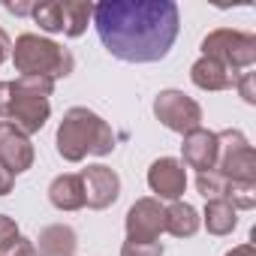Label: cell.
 <instances>
[{
    "label": "cell",
    "instance_id": "1",
    "mask_svg": "<svg viewBox=\"0 0 256 256\" xmlns=\"http://www.w3.org/2000/svg\"><path fill=\"white\" fill-rule=\"evenodd\" d=\"M94 28L112 58L154 64L172 52L181 12L172 0H102L94 6Z\"/></svg>",
    "mask_w": 256,
    "mask_h": 256
},
{
    "label": "cell",
    "instance_id": "2",
    "mask_svg": "<svg viewBox=\"0 0 256 256\" xmlns=\"http://www.w3.org/2000/svg\"><path fill=\"white\" fill-rule=\"evenodd\" d=\"M52 90H54L52 78L0 82V118L18 126L24 136L40 133L52 114V106H48Z\"/></svg>",
    "mask_w": 256,
    "mask_h": 256
},
{
    "label": "cell",
    "instance_id": "3",
    "mask_svg": "<svg viewBox=\"0 0 256 256\" xmlns=\"http://www.w3.org/2000/svg\"><path fill=\"white\" fill-rule=\"evenodd\" d=\"M114 151L112 126L90 108H70L58 126V154L66 163H82L88 154L106 157Z\"/></svg>",
    "mask_w": 256,
    "mask_h": 256
},
{
    "label": "cell",
    "instance_id": "4",
    "mask_svg": "<svg viewBox=\"0 0 256 256\" xmlns=\"http://www.w3.org/2000/svg\"><path fill=\"white\" fill-rule=\"evenodd\" d=\"M12 64L22 72V78H66L76 66V58L70 48L58 46L54 40H46L40 34H22L12 46Z\"/></svg>",
    "mask_w": 256,
    "mask_h": 256
},
{
    "label": "cell",
    "instance_id": "5",
    "mask_svg": "<svg viewBox=\"0 0 256 256\" xmlns=\"http://www.w3.org/2000/svg\"><path fill=\"white\" fill-rule=\"evenodd\" d=\"M202 58H211L223 64L232 76H241L256 64V36L244 30H229V28L211 30L202 40Z\"/></svg>",
    "mask_w": 256,
    "mask_h": 256
},
{
    "label": "cell",
    "instance_id": "6",
    "mask_svg": "<svg viewBox=\"0 0 256 256\" xmlns=\"http://www.w3.org/2000/svg\"><path fill=\"white\" fill-rule=\"evenodd\" d=\"M217 142H220V154H217L214 169L226 181L253 184L256 181V157H253V148L244 139V133L241 130H223V133H217Z\"/></svg>",
    "mask_w": 256,
    "mask_h": 256
},
{
    "label": "cell",
    "instance_id": "7",
    "mask_svg": "<svg viewBox=\"0 0 256 256\" xmlns=\"http://www.w3.org/2000/svg\"><path fill=\"white\" fill-rule=\"evenodd\" d=\"M154 114L160 118V124L172 133H193L202 124V108L196 100H190L184 90H160L154 100Z\"/></svg>",
    "mask_w": 256,
    "mask_h": 256
},
{
    "label": "cell",
    "instance_id": "8",
    "mask_svg": "<svg viewBox=\"0 0 256 256\" xmlns=\"http://www.w3.org/2000/svg\"><path fill=\"white\" fill-rule=\"evenodd\" d=\"M166 232V208L160 199H139L126 211V238L130 241H157Z\"/></svg>",
    "mask_w": 256,
    "mask_h": 256
},
{
    "label": "cell",
    "instance_id": "9",
    "mask_svg": "<svg viewBox=\"0 0 256 256\" xmlns=\"http://www.w3.org/2000/svg\"><path fill=\"white\" fill-rule=\"evenodd\" d=\"M82 187H84V205L96 208V211L114 205L118 196H120V178H118V172L108 169V166H102V163L82 169Z\"/></svg>",
    "mask_w": 256,
    "mask_h": 256
},
{
    "label": "cell",
    "instance_id": "10",
    "mask_svg": "<svg viewBox=\"0 0 256 256\" xmlns=\"http://www.w3.org/2000/svg\"><path fill=\"white\" fill-rule=\"evenodd\" d=\"M0 166L12 175H22L34 166V145L30 139L12 126L10 120H0Z\"/></svg>",
    "mask_w": 256,
    "mask_h": 256
},
{
    "label": "cell",
    "instance_id": "11",
    "mask_svg": "<svg viewBox=\"0 0 256 256\" xmlns=\"http://www.w3.org/2000/svg\"><path fill=\"white\" fill-rule=\"evenodd\" d=\"M148 187L157 193V199H172L178 202L181 193L187 190V169L175 157H160L148 169Z\"/></svg>",
    "mask_w": 256,
    "mask_h": 256
},
{
    "label": "cell",
    "instance_id": "12",
    "mask_svg": "<svg viewBox=\"0 0 256 256\" xmlns=\"http://www.w3.org/2000/svg\"><path fill=\"white\" fill-rule=\"evenodd\" d=\"M181 154H184V166L196 169V172H211L217 166V154H220V142H217V133L211 130H193L184 136V145H181Z\"/></svg>",
    "mask_w": 256,
    "mask_h": 256
},
{
    "label": "cell",
    "instance_id": "13",
    "mask_svg": "<svg viewBox=\"0 0 256 256\" xmlns=\"http://www.w3.org/2000/svg\"><path fill=\"white\" fill-rule=\"evenodd\" d=\"M48 202L58 211H78V208H84L82 175H58L48 184Z\"/></svg>",
    "mask_w": 256,
    "mask_h": 256
},
{
    "label": "cell",
    "instance_id": "14",
    "mask_svg": "<svg viewBox=\"0 0 256 256\" xmlns=\"http://www.w3.org/2000/svg\"><path fill=\"white\" fill-rule=\"evenodd\" d=\"M190 78L202 90H226V88H235V78L238 76H232L223 64H217L211 58H199L193 64V70H190Z\"/></svg>",
    "mask_w": 256,
    "mask_h": 256
},
{
    "label": "cell",
    "instance_id": "15",
    "mask_svg": "<svg viewBox=\"0 0 256 256\" xmlns=\"http://www.w3.org/2000/svg\"><path fill=\"white\" fill-rule=\"evenodd\" d=\"M40 253L42 256H72L76 253V247H78V238H76V232L70 229V226H64V223H54V226H46L42 232H40Z\"/></svg>",
    "mask_w": 256,
    "mask_h": 256
},
{
    "label": "cell",
    "instance_id": "16",
    "mask_svg": "<svg viewBox=\"0 0 256 256\" xmlns=\"http://www.w3.org/2000/svg\"><path fill=\"white\" fill-rule=\"evenodd\" d=\"M196 229H199V214L193 205L172 202L166 208V232H172L175 238H190V235H196Z\"/></svg>",
    "mask_w": 256,
    "mask_h": 256
},
{
    "label": "cell",
    "instance_id": "17",
    "mask_svg": "<svg viewBox=\"0 0 256 256\" xmlns=\"http://www.w3.org/2000/svg\"><path fill=\"white\" fill-rule=\"evenodd\" d=\"M205 226H208L211 235H229L238 226L235 208L226 199H208V205H205Z\"/></svg>",
    "mask_w": 256,
    "mask_h": 256
},
{
    "label": "cell",
    "instance_id": "18",
    "mask_svg": "<svg viewBox=\"0 0 256 256\" xmlns=\"http://www.w3.org/2000/svg\"><path fill=\"white\" fill-rule=\"evenodd\" d=\"M94 18V4H82V0H66L64 4V34L66 36H82L88 30V22Z\"/></svg>",
    "mask_w": 256,
    "mask_h": 256
},
{
    "label": "cell",
    "instance_id": "19",
    "mask_svg": "<svg viewBox=\"0 0 256 256\" xmlns=\"http://www.w3.org/2000/svg\"><path fill=\"white\" fill-rule=\"evenodd\" d=\"M30 16L34 22L48 30V34H64V4H58V0H48V4H36L30 6Z\"/></svg>",
    "mask_w": 256,
    "mask_h": 256
},
{
    "label": "cell",
    "instance_id": "20",
    "mask_svg": "<svg viewBox=\"0 0 256 256\" xmlns=\"http://www.w3.org/2000/svg\"><path fill=\"white\" fill-rule=\"evenodd\" d=\"M223 199L238 211H250L256 205V184H247V181H226V190H223Z\"/></svg>",
    "mask_w": 256,
    "mask_h": 256
},
{
    "label": "cell",
    "instance_id": "21",
    "mask_svg": "<svg viewBox=\"0 0 256 256\" xmlns=\"http://www.w3.org/2000/svg\"><path fill=\"white\" fill-rule=\"evenodd\" d=\"M196 187H199V193H202L205 199H223L226 178H223L217 169H211V172H199V175H196Z\"/></svg>",
    "mask_w": 256,
    "mask_h": 256
},
{
    "label": "cell",
    "instance_id": "22",
    "mask_svg": "<svg viewBox=\"0 0 256 256\" xmlns=\"http://www.w3.org/2000/svg\"><path fill=\"white\" fill-rule=\"evenodd\" d=\"M18 241H22L18 223L12 217H6V214H0V253H10Z\"/></svg>",
    "mask_w": 256,
    "mask_h": 256
},
{
    "label": "cell",
    "instance_id": "23",
    "mask_svg": "<svg viewBox=\"0 0 256 256\" xmlns=\"http://www.w3.org/2000/svg\"><path fill=\"white\" fill-rule=\"evenodd\" d=\"M120 256H163L160 241H130L126 238L120 247Z\"/></svg>",
    "mask_w": 256,
    "mask_h": 256
},
{
    "label": "cell",
    "instance_id": "24",
    "mask_svg": "<svg viewBox=\"0 0 256 256\" xmlns=\"http://www.w3.org/2000/svg\"><path fill=\"white\" fill-rule=\"evenodd\" d=\"M253 78H256V72H241L238 78H235V88L241 90V96H244V102H256V88H253Z\"/></svg>",
    "mask_w": 256,
    "mask_h": 256
},
{
    "label": "cell",
    "instance_id": "25",
    "mask_svg": "<svg viewBox=\"0 0 256 256\" xmlns=\"http://www.w3.org/2000/svg\"><path fill=\"white\" fill-rule=\"evenodd\" d=\"M6 256H40V250H36V244H34V241L22 238V241H18V244L6 253Z\"/></svg>",
    "mask_w": 256,
    "mask_h": 256
},
{
    "label": "cell",
    "instance_id": "26",
    "mask_svg": "<svg viewBox=\"0 0 256 256\" xmlns=\"http://www.w3.org/2000/svg\"><path fill=\"white\" fill-rule=\"evenodd\" d=\"M12 184H16V175H12V172H6L4 166H0V196H6V193L12 190Z\"/></svg>",
    "mask_w": 256,
    "mask_h": 256
},
{
    "label": "cell",
    "instance_id": "27",
    "mask_svg": "<svg viewBox=\"0 0 256 256\" xmlns=\"http://www.w3.org/2000/svg\"><path fill=\"white\" fill-rule=\"evenodd\" d=\"M10 48H12V42H10V36H6V30L0 28V64H4L6 58H10Z\"/></svg>",
    "mask_w": 256,
    "mask_h": 256
},
{
    "label": "cell",
    "instance_id": "28",
    "mask_svg": "<svg viewBox=\"0 0 256 256\" xmlns=\"http://www.w3.org/2000/svg\"><path fill=\"white\" fill-rule=\"evenodd\" d=\"M226 256H256V250H253V244H238V247H232Z\"/></svg>",
    "mask_w": 256,
    "mask_h": 256
}]
</instances>
